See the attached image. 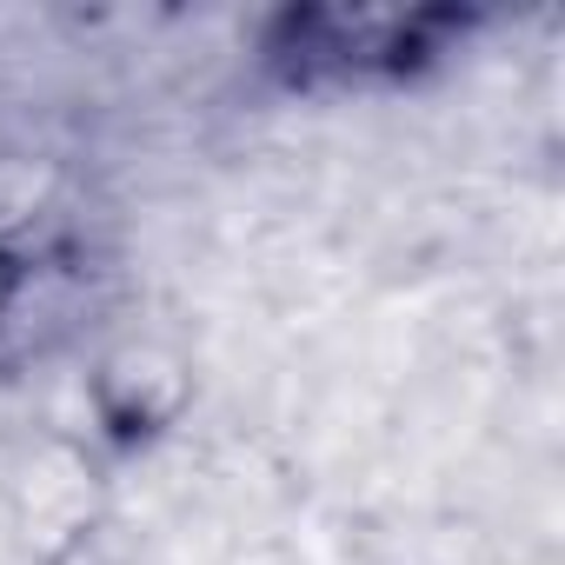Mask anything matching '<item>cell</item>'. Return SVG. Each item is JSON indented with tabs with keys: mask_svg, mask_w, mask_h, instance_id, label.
<instances>
[{
	"mask_svg": "<svg viewBox=\"0 0 565 565\" xmlns=\"http://www.w3.org/2000/svg\"><path fill=\"white\" fill-rule=\"evenodd\" d=\"M466 34V14L452 8H287L266 28V61L294 87H366V81H406L426 61H439Z\"/></svg>",
	"mask_w": 565,
	"mask_h": 565,
	"instance_id": "obj_1",
	"label": "cell"
}]
</instances>
